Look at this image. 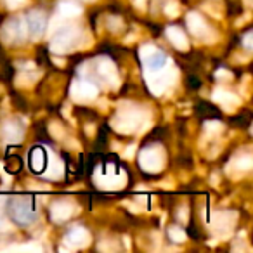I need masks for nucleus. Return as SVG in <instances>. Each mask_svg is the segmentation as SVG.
<instances>
[{
  "mask_svg": "<svg viewBox=\"0 0 253 253\" xmlns=\"http://www.w3.org/2000/svg\"><path fill=\"white\" fill-rule=\"evenodd\" d=\"M7 213L18 225H30L32 222L37 220V211L35 205H33L32 198H14L9 201L7 205Z\"/></svg>",
  "mask_w": 253,
  "mask_h": 253,
  "instance_id": "nucleus-1",
  "label": "nucleus"
},
{
  "mask_svg": "<svg viewBox=\"0 0 253 253\" xmlns=\"http://www.w3.org/2000/svg\"><path fill=\"white\" fill-rule=\"evenodd\" d=\"M139 165L146 172H160V169L163 167V151L160 148H156V146L146 148L141 153Z\"/></svg>",
  "mask_w": 253,
  "mask_h": 253,
  "instance_id": "nucleus-2",
  "label": "nucleus"
},
{
  "mask_svg": "<svg viewBox=\"0 0 253 253\" xmlns=\"http://www.w3.org/2000/svg\"><path fill=\"white\" fill-rule=\"evenodd\" d=\"M2 39L4 42L11 43V45H18L25 40V25L19 19H11L5 23L4 30H2Z\"/></svg>",
  "mask_w": 253,
  "mask_h": 253,
  "instance_id": "nucleus-3",
  "label": "nucleus"
},
{
  "mask_svg": "<svg viewBox=\"0 0 253 253\" xmlns=\"http://www.w3.org/2000/svg\"><path fill=\"white\" fill-rule=\"evenodd\" d=\"M47 16L42 11H32L26 16V28L32 39H40L45 33Z\"/></svg>",
  "mask_w": 253,
  "mask_h": 253,
  "instance_id": "nucleus-4",
  "label": "nucleus"
},
{
  "mask_svg": "<svg viewBox=\"0 0 253 253\" xmlns=\"http://www.w3.org/2000/svg\"><path fill=\"white\" fill-rule=\"evenodd\" d=\"M77 35H78V32L71 28V26L59 30V32L56 33V37L52 39V50H56V52H66V50H70L71 45L75 43Z\"/></svg>",
  "mask_w": 253,
  "mask_h": 253,
  "instance_id": "nucleus-5",
  "label": "nucleus"
},
{
  "mask_svg": "<svg viewBox=\"0 0 253 253\" xmlns=\"http://www.w3.org/2000/svg\"><path fill=\"white\" fill-rule=\"evenodd\" d=\"M141 57L144 61L146 68L151 71H160L162 68H165L167 64V56L162 50L151 49V47H146L144 50H141Z\"/></svg>",
  "mask_w": 253,
  "mask_h": 253,
  "instance_id": "nucleus-6",
  "label": "nucleus"
},
{
  "mask_svg": "<svg viewBox=\"0 0 253 253\" xmlns=\"http://www.w3.org/2000/svg\"><path fill=\"white\" fill-rule=\"evenodd\" d=\"M71 94L77 99H82V101H85V99H94L95 95H97V87L87 80H78L77 84L73 85V88H71Z\"/></svg>",
  "mask_w": 253,
  "mask_h": 253,
  "instance_id": "nucleus-7",
  "label": "nucleus"
},
{
  "mask_svg": "<svg viewBox=\"0 0 253 253\" xmlns=\"http://www.w3.org/2000/svg\"><path fill=\"white\" fill-rule=\"evenodd\" d=\"M88 241H90V234L84 227H75L66 236V243L73 248H84V246L88 245Z\"/></svg>",
  "mask_w": 253,
  "mask_h": 253,
  "instance_id": "nucleus-8",
  "label": "nucleus"
},
{
  "mask_svg": "<svg viewBox=\"0 0 253 253\" xmlns=\"http://www.w3.org/2000/svg\"><path fill=\"white\" fill-rule=\"evenodd\" d=\"M187 28L196 37H200V39H205V37L210 33V28H208V25L205 23V19L200 18L198 14H194V12L187 16Z\"/></svg>",
  "mask_w": 253,
  "mask_h": 253,
  "instance_id": "nucleus-9",
  "label": "nucleus"
},
{
  "mask_svg": "<svg viewBox=\"0 0 253 253\" xmlns=\"http://www.w3.org/2000/svg\"><path fill=\"white\" fill-rule=\"evenodd\" d=\"M30 167L35 173H42L47 170V153L42 148H35L30 153Z\"/></svg>",
  "mask_w": 253,
  "mask_h": 253,
  "instance_id": "nucleus-10",
  "label": "nucleus"
},
{
  "mask_svg": "<svg viewBox=\"0 0 253 253\" xmlns=\"http://www.w3.org/2000/svg\"><path fill=\"white\" fill-rule=\"evenodd\" d=\"M73 215V205L66 203V201H59L52 207V218L56 222H63Z\"/></svg>",
  "mask_w": 253,
  "mask_h": 253,
  "instance_id": "nucleus-11",
  "label": "nucleus"
},
{
  "mask_svg": "<svg viewBox=\"0 0 253 253\" xmlns=\"http://www.w3.org/2000/svg\"><path fill=\"white\" fill-rule=\"evenodd\" d=\"M23 134H25V130H23L21 123L18 122H7L4 126V135L5 139H7L9 142H18L23 139Z\"/></svg>",
  "mask_w": 253,
  "mask_h": 253,
  "instance_id": "nucleus-12",
  "label": "nucleus"
},
{
  "mask_svg": "<svg viewBox=\"0 0 253 253\" xmlns=\"http://www.w3.org/2000/svg\"><path fill=\"white\" fill-rule=\"evenodd\" d=\"M167 37H169V40L177 47V49H180V50L187 49L186 35H184V32L180 28H175V26H173V28H169L167 30Z\"/></svg>",
  "mask_w": 253,
  "mask_h": 253,
  "instance_id": "nucleus-13",
  "label": "nucleus"
},
{
  "mask_svg": "<svg viewBox=\"0 0 253 253\" xmlns=\"http://www.w3.org/2000/svg\"><path fill=\"white\" fill-rule=\"evenodd\" d=\"M137 123H139L137 113H125V115H120L118 120H116V125L123 132H126V126H130L128 130H132L134 126H137Z\"/></svg>",
  "mask_w": 253,
  "mask_h": 253,
  "instance_id": "nucleus-14",
  "label": "nucleus"
},
{
  "mask_svg": "<svg viewBox=\"0 0 253 253\" xmlns=\"http://www.w3.org/2000/svg\"><path fill=\"white\" fill-rule=\"evenodd\" d=\"M99 73H101V77L104 78V80H115L116 78L115 66H113V63L109 59H102L101 63H99Z\"/></svg>",
  "mask_w": 253,
  "mask_h": 253,
  "instance_id": "nucleus-15",
  "label": "nucleus"
},
{
  "mask_svg": "<svg viewBox=\"0 0 253 253\" xmlns=\"http://www.w3.org/2000/svg\"><path fill=\"white\" fill-rule=\"evenodd\" d=\"M82 12V9L78 5H75L73 2H63L59 5V14L63 18H73V16H78Z\"/></svg>",
  "mask_w": 253,
  "mask_h": 253,
  "instance_id": "nucleus-16",
  "label": "nucleus"
},
{
  "mask_svg": "<svg viewBox=\"0 0 253 253\" xmlns=\"http://www.w3.org/2000/svg\"><path fill=\"white\" fill-rule=\"evenodd\" d=\"M169 236L173 239V241H177V243H182L184 239H186V234H184V231H180L179 227H172V229H170Z\"/></svg>",
  "mask_w": 253,
  "mask_h": 253,
  "instance_id": "nucleus-17",
  "label": "nucleus"
},
{
  "mask_svg": "<svg viewBox=\"0 0 253 253\" xmlns=\"http://www.w3.org/2000/svg\"><path fill=\"white\" fill-rule=\"evenodd\" d=\"M238 167H239V170H250V167H252V158H250V156H243L238 162Z\"/></svg>",
  "mask_w": 253,
  "mask_h": 253,
  "instance_id": "nucleus-18",
  "label": "nucleus"
},
{
  "mask_svg": "<svg viewBox=\"0 0 253 253\" xmlns=\"http://www.w3.org/2000/svg\"><path fill=\"white\" fill-rule=\"evenodd\" d=\"M243 43H245L246 49H252V32H248L243 39Z\"/></svg>",
  "mask_w": 253,
  "mask_h": 253,
  "instance_id": "nucleus-19",
  "label": "nucleus"
},
{
  "mask_svg": "<svg viewBox=\"0 0 253 253\" xmlns=\"http://www.w3.org/2000/svg\"><path fill=\"white\" fill-rule=\"evenodd\" d=\"M25 0H7L9 7H18V5H21Z\"/></svg>",
  "mask_w": 253,
  "mask_h": 253,
  "instance_id": "nucleus-20",
  "label": "nucleus"
}]
</instances>
